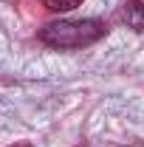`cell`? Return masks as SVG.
<instances>
[{"mask_svg":"<svg viewBox=\"0 0 144 147\" xmlns=\"http://www.w3.org/2000/svg\"><path fill=\"white\" fill-rule=\"evenodd\" d=\"M42 6L48 11H71L76 6H82V0H42Z\"/></svg>","mask_w":144,"mask_h":147,"instance_id":"3957f363","label":"cell"},{"mask_svg":"<svg viewBox=\"0 0 144 147\" xmlns=\"http://www.w3.org/2000/svg\"><path fill=\"white\" fill-rule=\"evenodd\" d=\"M108 26L102 20H57L40 28V40L51 48H82L102 40Z\"/></svg>","mask_w":144,"mask_h":147,"instance_id":"6da1fadb","label":"cell"},{"mask_svg":"<svg viewBox=\"0 0 144 147\" xmlns=\"http://www.w3.org/2000/svg\"><path fill=\"white\" fill-rule=\"evenodd\" d=\"M122 20L133 31H144V0H127L122 9Z\"/></svg>","mask_w":144,"mask_h":147,"instance_id":"7a4b0ae2","label":"cell"}]
</instances>
